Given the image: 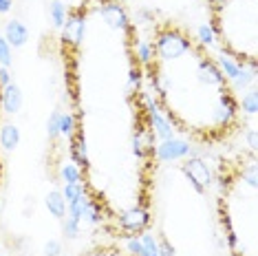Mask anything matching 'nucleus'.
Here are the masks:
<instances>
[{"instance_id":"1","label":"nucleus","mask_w":258,"mask_h":256,"mask_svg":"<svg viewBox=\"0 0 258 256\" xmlns=\"http://www.w3.org/2000/svg\"><path fill=\"white\" fill-rule=\"evenodd\" d=\"M152 46H155V55L163 62L179 60V57H183L185 53L192 51V42L187 40V36H183L179 29H172V27L159 29Z\"/></svg>"},{"instance_id":"2","label":"nucleus","mask_w":258,"mask_h":256,"mask_svg":"<svg viewBox=\"0 0 258 256\" xmlns=\"http://www.w3.org/2000/svg\"><path fill=\"white\" fill-rule=\"evenodd\" d=\"M139 95H142V104L146 108V117H148V128L152 131L155 139H159V142H161V139L174 137L172 121H170L168 115L159 108V104L155 102V97H152L150 93H146V91H139Z\"/></svg>"},{"instance_id":"3","label":"nucleus","mask_w":258,"mask_h":256,"mask_svg":"<svg viewBox=\"0 0 258 256\" xmlns=\"http://www.w3.org/2000/svg\"><path fill=\"white\" fill-rule=\"evenodd\" d=\"M181 172L185 174V179L190 181V185L199 192V195H205V190L214 183L212 168H210L208 161L201 159L199 155H192V157H187V159H183Z\"/></svg>"},{"instance_id":"4","label":"nucleus","mask_w":258,"mask_h":256,"mask_svg":"<svg viewBox=\"0 0 258 256\" xmlns=\"http://www.w3.org/2000/svg\"><path fill=\"white\" fill-rule=\"evenodd\" d=\"M152 155H155V159L161 161V164H172V161H183L187 157L199 155V153L187 139L170 137V139H161L159 144H155Z\"/></svg>"},{"instance_id":"5","label":"nucleus","mask_w":258,"mask_h":256,"mask_svg":"<svg viewBox=\"0 0 258 256\" xmlns=\"http://www.w3.org/2000/svg\"><path fill=\"white\" fill-rule=\"evenodd\" d=\"M84 36H86V5H80L78 9L69 11L67 22L62 25V40L64 44L78 49L84 42Z\"/></svg>"},{"instance_id":"6","label":"nucleus","mask_w":258,"mask_h":256,"mask_svg":"<svg viewBox=\"0 0 258 256\" xmlns=\"http://www.w3.org/2000/svg\"><path fill=\"white\" fill-rule=\"evenodd\" d=\"M97 14H99V18L106 22L110 29H115V31H128V29L133 27L126 7L121 3H117V0H102L97 7Z\"/></svg>"},{"instance_id":"7","label":"nucleus","mask_w":258,"mask_h":256,"mask_svg":"<svg viewBox=\"0 0 258 256\" xmlns=\"http://www.w3.org/2000/svg\"><path fill=\"white\" fill-rule=\"evenodd\" d=\"M117 225L126 232V234H142L150 225V212L144 206H133L128 210L117 214Z\"/></svg>"},{"instance_id":"8","label":"nucleus","mask_w":258,"mask_h":256,"mask_svg":"<svg viewBox=\"0 0 258 256\" xmlns=\"http://www.w3.org/2000/svg\"><path fill=\"white\" fill-rule=\"evenodd\" d=\"M238 115V102L234 100V93L232 91H223L219 95V100L214 104V110H212V119L216 126L221 128H227L230 124H234Z\"/></svg>"},{"instance_id":"9","label":"nucleus","mask_w":258,"mask_h":256,"mask_svg":"<svg viewBox=\"0 0 258 256\" xmlns=\"http://www.w3.org/2000/svg\"><path fill=\"white\" fill-rule=\"evenodd\" d=\"M197 78L203 86H225V78L219 71L214 60L210 57H201L199 60V69H197Z\"/></svg>"},{"instance_id":"10","label":"nucleus","mask_w":258,"mask_h":256,"mask_svg":"<svg viewBox=\"0 0 258 256\" xmlns=\"http://www.w3.org/2000/svg\"><path fill=\"white\" fill-rule=\"evenodd\" d=\"M0 104H3L5 113H9V115L20 113L22 104H25V95H22L20 86L16 82H11L5 86V89H0Z\"/></svg>"},{"instance_id":"11","label":"nucleus","mask_w":258,"mask_h":256,"mask_svg":"<svg viewBox=\"0 0 258 256\" xmlns=\"http://www.w3.org/2000/svg\"><path fill=\"white\" fill-rule=\"evenodd\" d=\"M133 153L139 157V159H146L148 155H152L155 150V135L148 126H139L137 131L133 133Z\"/></svg>"},{"instance_id":"12","label":"nucleus","mask_w":258,"mask_h":256,"mask_svg":"<svg viewBox=\"0 0 258 256\" xmlns=\"http://www.w3.org/2000/svg\"><path fill=\"white\" fill-rule=\"evenodd\" d=\"M214 62H216V67H219V71L223 73V78H225L227 82H232L234 78H238V75L243 73V69L247 67V64H245V60L240 62L238 57L230 55L227 51H223V53L216 55V57H214Z\"/></svg>"},{"instance_id":"13","label":"nucleus","mask_w":258,"mask_h":256,"mask_svg":"<svg viewBox=\"0 0 258 256\" xmlns=\"http://www.w3.org/2000/svg\"><path fill=\"white\" fill-rule=\"evenodd\" d=\"M3 38L11 44V49H20V46H25L27 40H29V27L22 20H18V18L7 20V25H5V36Z\"/></svg>"},{"instance_id":"14","label":"nucleus","mask_w":258,"mask_h":256,"mask_svg":"<svg viewBox=\"0 0 258 256\" xmlns=\"http://www.w3.org/2000/svg\"><path fill=\"white\" fill-rule=\"evenodd\" d=\"M133 49H135V57H137V64L142 69L152 67L155 62V46H152V40H144V38H135L133 40Z\"/></svg>"},{"instance_id":"15","label":"nucleus","mask_w":258,"mask_h":256,"mask_svg":"<svg viewBox=\"0 0 258 256\" xmlns=\"http://www.w3.org/2000/svg\"><path fill=\"white\" fill-rule=\"evenodd\" d=\"M71 161L78 164L82 170L91 166V159H89V146H86V137L80 135L78 137H71Z\"/></svg>"},{"instance_id":"16","label":"nucleus","mask_w":258,"mask_h":256,"mask_svg":"<svg viewBox=\"0 0 258 256\" xmlns=\"http://www.w3.org/2000/svg\"><path fill=\"white\" fill-rule=\"evenodd\" d=\"M44 206H46V210H49V214L53 219L62 221L64 217H67V199L62 197L60 190H51L44 199Z\"/></svg>"},{"instance_id":"17","label":"nucleus","mask_w":258,"mask_h":256,"mask_svg":"<svg viewBox=\"0 0 258 256\" xmlns=\"http://www.w3.org/2000/svg\"><path fill=\"white\" fill-rule=\"evenodd\" d=\"M20 128L16 126V124H3L0 126V146H3L5 150H16L20 146Z\"/></svg>"},{"instance_id":"18","label":"nucleus","mask_w":258,"mask_h":256,"mask_svg":"<svg viewBox=\"0 0 258 256\" xmlns=\"http://www.w3.org/2000/svg\"><path fill=\"white\" fill-rule=\"evenodd\" d=\"M60 179H62V183H82V179H84V170L69 159V161H64V164L60 166Z\"/></svg>"},{"instance_id":"19","label":"nucleus","mask_w":258,"mask_h":256,"mask_svg":"<svg viewBox=\"0 0 258 256\" xmlns=\"http://www.w3.org/2000/svg\"><path fill=\"white\" fill-rule=\"evenodd\" d=\"M89 201H91V197H89V192H86V195H82L80 199L67 203L69 217L73 221H78V223H84V214H86V208H89Z\"/></svg>"},{"instance_id":"20","label":"nucleus","mask_w":258,"mask_h":256,"mask_svg":"<svg viewBox=\"0 0 258 256\" xmlns=\"http://www.w3.org/2000/svg\"><path fill=\"white\" fill-rule=\"evenodd\" d=\"M67 16H69V7L62 3V0H51L49 3V18H51V25L55 29H62V25L67 22Z\"/></svg>"},{"instance_id":"21","label":"nucleus","mask_w":258,"mask_h":256,"mask_svg":"<svg viewBox=\"0 0 258 256\" xmlns=\"http://www.w3.org/2000/svg\"><path fill=\"white\" fill-rule=\"evenodd\" d=\"M238 108L243 110L245 115H249V117H254L256 110H258V91L251 86L245 93H240V102H238Z\"/></svg>"},{"instance_id":"22","label":"nucleus","mask_w":258,"mask_h":256,"mask_svg":"<svg viewBox=\"0 0 258 256\" xmlns=\"http://www.w3.org/2000/svg\"><path fill=\"white\" fill-rule=\"evenodd\" d=\"M197 40H199V44H201V46H214L216 42H219L214 25H210V22H203V25L197 29Z\"/></svg>"},{"instance_id":"23","label":"nucleus","mask_w":258,"mask_h":256,"mask_svg":"<svg viewBox=\"0 0 258 256\" xmlns=\"http://www.w3.org/2000/svg\"><path fill=\"white\" fill-rule=\"evenodd\" d=\"M84 223L89 225H102L104 223V210H102V203L99 201H89V208H86L84 214Z\"/></svg>"},{"instance_id":"24","label":"nucleus","mask_w":258,"mask_h":256,"mask_svg":"<svg viewBox=\"0 0 258 256\" xmlns=\"http://www.w3.org/2000/svg\"><path fill=\"white\" fill-rule=\"evenodd\" d=\"M142 238V256H159V238L155 234H150V232H142L139 234Z\"/></svg>"},{"instance_id":"25","label":"nucleus","mask_w":258,"mask_h":256,"mask_svg":"<svg viewBox=\"0 0 258 256\" xmlns=\"http://www.w3.org/2000/svg\"><path fill=\"white\" fill-rule=\"evenodd\" d=\"M75 135V115L71 110H60V137L71 139Z\"/></svg>"},{"instance_id":"26","label":"nucleus","mask_w":258,"mask_h":256,"mask_svg":"<svg viewBox=\"0 0 258 256\" xmlns=\"http://www.w3.org/2000/svg\"><path fill=\"white\" fill-rule=\"evenodd\" d=\"M60 192L64 199H67V203H71L75 199H80L82 195H86V185L84 183H64Z\"/></svg>"},{"instance_id":"27","label":"nucleus","mask_w":258,"mask_h":256,"mask_svg":"<svg viewBox=\"0 0 258 256\" xmlns=\"http://www.w3.org/2000/svg\"><path fill=\"white\" fill-rule=\"evenodd\" d=\"M82 232V223H78V221H73L71 217H64L62 219V234L67 241H75V238L80 236Z\"/></svg>"},{"instance_id":"28","label":"nucleus","mask_w":258,"mask_h":256,"mask_svg":"<svg viewBox=\"0 0 258 256\" xmlns=\"http://www.w3.org/2000/svg\"><path fill=\"white\" fill-rule=\"evenodd\" d=\"M142 82H144V69L139 67H133L131 71H128V91L135 93V91H142Z\"/></svg>"},{"instance_id":"29","label":"nucleus","mask_w":258,"mask_h":256,"mask_svg":"<svg viewBox=\"0 0 258 256\" xmlns=\"http://www.w3.org/2000/svg\"><path fill=\"white\" fill-rule=\"evenodd\" d=\"M46 135H49L51 142L60 139V110H53L46 119Z\"/></svg>"},{"instance_id":"30","label":"nucleus","mask_w":258,"mask_h":256,"mask_svg":"<svg viewBox=\"0 0 258 256\" xmlns=\"http://www.w3.org/2000/svg\"><path fill=\"white\" fill-rule=\"evenodd\" d=\"M124 247L131 256H142L144 247H142V238H139V234H128L124 238Z\"/></svg>"},{"instance_id":"31","label":"nucleus","mask_w":258,"mask_h":256,"mask_svg":"<svg viewBox=\"0 0 258 256\" xmlns=\"http://www.w3.org/2000/svg\"><path fill=\"white\" fill-rule=\"evenodd\" d=\"M11 62H14V49H11V44L0 36V67H11Z\"/></svg>"},{"instance_id":"32","label":"nucleus","mask_w":258,"mask_h":256,"mask_svg":"<svg viewBox=\"0 0 258 256\" xmlns=\"http://www.w3.org/2000/svg\"><path fill=\"white\" fill-rule=\"evenodd\" d=\"M150 22H155V11L148 9V7H139L135 11V22L133 25H150Z\"/></svg>"},{"instance_id":"33","label":"nucleus","mask_w":258,"mask_h":256,"mask_svg":"<svg viewBox=\"0 0 258 256\" xmlns=\"http://www.w3.org/2000/svg\"><path fill=\"white\" fill-rule=\"evenodd\" d=\"M62 241H57V238H49V241L44 243V256H62Z\"/></svg>"},{"instance_id":"34","label":"nucleus","mask_w":258,"mask_h":256,"mask_svg":"<svg viewBox=\"0 0 258 256\" xmlns=\"http://www.w3.org/2000/svg\"><path fill=\"white\" fill-rule=\"evenodd\" d=\"M243 181L249 185V188H256V164L251 161L247 166V170H243Z\"/></svg>"},{"instance_id":"35","label":"nucleus","mask_w":258,"mask_h":256,"mask_svg":"<svg viewBox=\"0 0 258 256\" xmlns=\"http://www.w3.org/2000/svg\"><path fill=\"white\" fill-rule=\"evenodd\" d=\"M159 256H177L172 243H170L168 238H159Z\"/></svg>"},{"instance_id":"36","label":"nucleus","mask_w":258,"mask_h":256,"mask_svg":"<svg viewBox=\"0 0 258 256\" xmlns=\"http://www.w3.org/2000/svg\"><path fill=\"white\" fill-rule=\"evenodd\" d=\"M14 82V78H11V71L7 67H0V89H5L7 84Z\"/></svg>"},{"instance_id":"37","label":"nucleus","mask_w":258,"mask_h":256,"mask_svg":"<svg viewBox=\"0 0 258 256\" xmlns=\"http://www.w3.org/2000/svg\"><path fill=\"white\" fill-rule=\"evenodd\" d=\"M245 139H247V146H249V150L251 153H256V128H249L247 133H245Z\"/></svg>"},{"instance_id":"38","label":"nucleus","mask_w":258,"mask_h":256,"mask_svg":"<svg viewBox=\"0 0 258 256\" xmlns=\"http://www.w3.org/2000/svg\"><path fill=\"white\" fill-rule=\"evenodd\" d=\"M14 7V0H0V14H9Z\"/></svg>"},{"instance_id":"39","label":"nucleus","mask_w":258,"mask_h":256,"mask_svg":"<svg viewBox=\"0 0 258 256\" xmlns=\"http://www.w3.org/2000/svg\"><path fill=\"white\" fill-rule=\"evenodd\" d=\"M16 256H31V254H27V252H18V254H16Z\"/></svg>"},{"instance_id":"40","label":"nucleus","mask_w":258,"mask_h":256,"mask_svg":"<svg viewBox=\"0 0 258 256\" xmlns=\"http://www.w3.org/2000/svg\"><path fill=\"white\" fill-rule=\"evenodd\" d=\"M0 256H7V254H0Z\"/></svg>"}]
</instances>
